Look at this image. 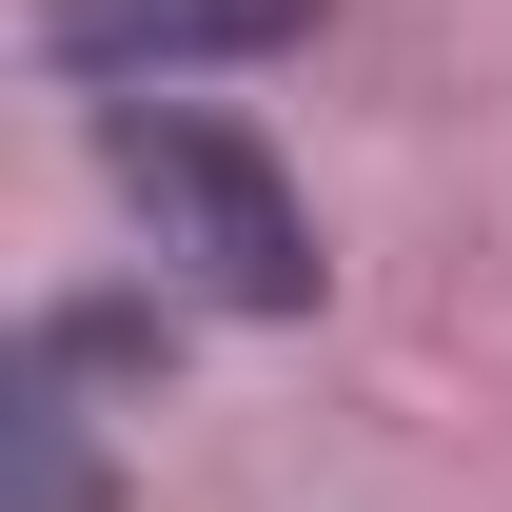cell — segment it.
I'll return each instance as SVG.
<instances>
[{"label":"cell","mask_w":512,"mask_h":512,"mask_svg":"<svg viewBox=\"0 0 512 512\" xmlns=\"http://www.w3.org/2000/svg\"><path fill=\"white\" fill-rule=\"evenodd\" d=\"M99 178H119V217L178 256L217 316H316V217H296V178H276L237 119H197V99H119V119H99Z\"/></svg>","instance_id":"obj_1"},{"label":"cell","mask_w":512,"mask_h":512,"mask_svg":"<svg viewBox=\"0 0 512 512\" xmlns=\"http://www.w3.org/2000/svg\"><path fill=\"white\" fill-rule=\"evenodd\" d=\"M316 0H40V79L79 99H158V79H217V60H296Z\"/></svg>","instance_id":"obj_2"},{"label":"cell","mask_w":512,"mask_h":512,"mask_svg":"<svg viewBox=\"0 0 512 512\" xmlns=\"http://www.w3.org/2000/svg\"><path fill=\"white\" fill-rule=\"evenodd\" d=\"M0 453H20V512H99V434H79V394L20 355V394H0Z\"/></svg>","instance_id":"obj_3"}]
</instances>
